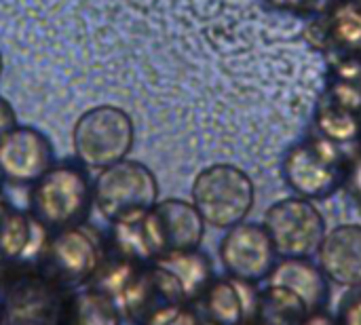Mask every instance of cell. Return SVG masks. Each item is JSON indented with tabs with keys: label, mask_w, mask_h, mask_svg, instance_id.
I'll return each mask as SVG.
<instances>
[{
	"label": "cell",
	"mask_w": 361,
	"mask_h": 325,
	"mask_svg": "<svg viewBox=\"0 0 361 325\" xmlns=\"http://www.w3.org/2000/svg\"><path fill=\"white\" fill-rule=\"evenodd\" d=\"M55 163L51 140L27 125H15L0 140V178L15 184H34Z\"/></svg>",
	"instance_id": "8fae6325"
},
{
	"label": "cell",
	"mask_w": 361,
	"mask_h": 325,
	"mask_svg": "<svg viewBox=\"0 0 361 325\" xmlns=\"http://www.w3.org/2000/svg\"><path fill=\"white\" fill-rule=\"evenodd\" d=\"M123 311L116 298L93 286L66 294L61 325H121Z\"/></svg>",
	"instance_id": "2e32d148"
},
{
	"label": "cell",
	"mask_w": 361,
	"mask_h": 325,
	"mask_svg": "<svg viewBox=\"0 0 361 325\" xmlns=\"http://www.w3.org/2000/svg\"><path fill=\"white\" fill-rule=\"evenodd\" d=\"M93 205V182L78 161L53 163L30 188V214L49 233L82 226Z\"/></svg>",
	"instance_id": "6da1fadb"
},
{
	"label": "cell",
	"mask_w": 361,
	"mask_h": 325,
	"mask_svg": "<svg viewBox=\"0 0 361 325\" xmlns=\"http://www.w3.org/2000/svg\"><path fill=\"white\" fill-rule=\"evenodd\" d=\"M15 125H17V116H15L13 106H11L4 97H0V140H2Z\"/></svg>",
	"instance_id": "603a6c76"
},
{
	"label": "cell",
	"mask_w": 361,
	"mask_h": 325,
	"mask_svg": "<svg viewBox=\"0 0 361 325\" xmlns=\"http://www.w3.org/2000/svg\"><path fill=\"white\" fill-rule=\"evenodd\" d=\"M0 325H2V309H0Z\"/></svg>",
	"instance_id": "83f0119b"
},
{
	"label": "cell",
	"mask_w": 361,
	"mask_h": 325,
	"mask_svg": "<svg viewBox=\"0 0 361 325\" xmlns=\"http://www.w3.org/2000/svg\"><path fill=\"white\" fill-rule=\"evenodd\" d=\"M345 186L349 188V192L353 195V199H357L361 203V154L347 165V178H345Z\"/></svg>",
	"instance_id": "7402d4cb"
},
{
	"label": "cell",
	"mask_w": 361,
	"mask_h": 325,
	"mask_svg": "<svg viewBox=\"0 0 361 325\" xmlns=\"http://www.w3.org/2000/svg\"><path fill=\"white\" fill-rule=\"evenodd\" d=\"M347 165L338 144L330 140L302 142L283 161V176L290 188L309 201L326 199L345 186Z\"/></svg>",
	"instance_id": "52a82bcc"
},
{
	"label": "cell",
	"mask_w": 361,
	"mask_h": 325,
	"mask_svg": "<svg viewBox=\"0 0 361 325\" xmlns=\"http://www.w3.org/2000/svg\"><path fill=\"white\" fill-rule=\"evenodd\" d=\"M157 201V178L140 161L123 159L102 169L93 182V205L110 224L137 222Z\"/></svg>",
	"instance_id": "7a4b0ae2"
},
{
	"label": "cell",
	"mask_w": 361,
	"mask_h": 325,
	"mask_svg": "<svg viewBox=\"0 0 361 325\" xmlns=\"http://www.w3.org/2000/svg\"><path fill=\"white\" fill-rule=\"evenodd\" d=\"M0 76H2V55H0Z\"/></svg>",
	"instance_id": "4316f807"
},
{
	"label": "cell",
	"mask_w": 361,
	"mask_h": 325,
	"mask_svg": "<svg viewBox=\"0 0 361 325\" xmlns=\"http://www.w3.org/2000/svg\"><path fill=\"white\" fill-rule=\"evenodd\" d=\"M49 231H44L30 211L6 207L0 214V264H27L44 245Z\"/></svg>",
	"instance_id": "5bb4252c"
},
{
	"label": "cell",
	"mask_w": 361,
	"mask_h": 325,
	"mask_svg": "<svg viewBox=\"0 0 361 325\" xmlns=\"http://www.w3.org/2000/svg\"><path fill=\"white\" fill-rule=\"evenodd\" d=\"M256 201L250 176L228 163L205 167L192 184V205L203 222L228 231L245 222Z\"/></svg>",
	"instance_id": "277c9868"
},
{
	"label": "cell",
	"mask_w": 361,
	"mask_h": 325,
	"mask_svg": "<svg viewBox=\"0 0 361 325\" xmlns=\"http://www.w3.org/2000/svg\"><path fill=\"white\" fill-rule=\"evenodd\" d=\"M286 286L305 300L311 313L324 311L330 300V279L311 258H279L273 275L267 279Z\"/></svg>",
	"instance_id": "9a60e30c"
},
{
	"label": "cell",
	"mask_w": 361,
	"mask_h": 325,
	"mask_svg": "<svg viewBox=\"0 0 361 325\" xmlns=\"http://www.w3.org/2000/svg\"><path fill=\"white\" fill-rule=\"evenodd\" d=\"M133 140L135 129L131 116L110 104L95 106L80 114L72 131L76 161L99 171L127 159Z\"/></svg>",
	"instance_id": "5b68a950"
},
{
	"label": "cell",
	"mask_w": 361,
	"mask_h": 325,
	"mask_svg": "<svg viewBox=\"0 0 361 325\" xmlns=\"http://www.w3.org/2000/svg\"><path fill=\"white\" fill-rule=\"evenodd\" d=\"M260 286L243 283L237 279H214L203 298V313L209 325H245L256 319Z\"/></svg>",
	"instance_id": "7c38bea8"
},
{
	"label": "cell",
	"mask_w": 361,
	"mask_h": 325,
	"mask_svg": "<svg viewBox=\"0 0 361 325\" xmlns=\"http://www.w3.org/2000/svg\"><path fill=\"white\" fill-rule=\"evenodd\" d=\"M298 325H338V319H336V315H332L324 309V311L309 313Z\"/></svg>",
	"instance_id": "cb8c5ba5"
},
{
	"label": "cell",
	"mask_w": 361,
	"mask_h": 325,
	"mask_svg": "<svg viewBox=\"0 0 361 325\" xmlns=\"http://www.w3.org/2000/svg\"><path fill=\"white\" fill-rule=\"evenodd\" d=\"M279 258H313L328 233L322 211L313 201L292 197L267 209L262 224Z\"/></svg>",
	"instance_id": "ba28073f"
},
{
	"label": "cell",
	"mask_w": 361,
	"mask_h": 325,
	"mask_svg": "<svg viewBox=\"0 0 361 325\" xmlns=\"http://www.w3.org/2000/svg\"><path fill=\"white\" fill-rule=\"evenodd\" d=\"M309 307L286 286L264 281L258 292L256 321L264 325H298L307 315Z\"/></svg>",
	"instance_id": "ac0fdd59"
},
{
	"label": "cell",
	"mask_w": 361,
	"mask_h": 325,
	"mask_svg": "<svg viewBox=\"0 0 361 325\" xmlns=\"http://www.w3.org/2000/svg\"><path fill=\"white\" fill-rule=\"evenodd\" d=\"M245 325H264V324H260V321H256V319H254V321H250V324H245Z\"/></svg>",
	"instance_id": "484cf974"
},
{
	"label": "cell",
	"mask_w": 361,
	"mask_h": 325,
	"mask_svg": "<svg viewBox=\"0 0 361 325\" xmlns=\"http://www.w3.org/2000/svg\"><path fill=\"white\" fill-rule=\"evenodd\" d=\"M11 266L0 288L2 325H61L66 294L32 262Z\"/></svg>",
	"instance_id": "8992f818"
},
{
	"label": "cell",
	"mask_w": 361,
	"mask_h": 325,
	"mask_svg": "<svg viewBox=\"0 0 361 325\" xmlns=\"http://www.w3.org/2000/svg\"><path fill=\"white\" fill-rule=\"evenodd\" d=\"M152 262H159L173 277V281L178 283V288L184 296V302L190 307L203 298V294L216 279L212 260L201 250L171 254V256H165V258H159Z\"/></svg>",
	"instance_id": "e0dca14e"
},
{
	"label": "cell",
	"mask_w": 361,
	"mask_h": 325,
	"mask_svg": "<svg viewBox=\"0 0 361 325\" xmlns=\"http://www.w3.org/2000/svg\"><path fill=\"white\" fill-rule=\"evenodd\" d=\"M220 260L231 279L262 286L273 275L279 254L262 224L241 222L226 231L220 243Z\"/></svg>",
	"instance_id": "30bf717a"
},
{
	"label": "cell",
	"mask_w": 361,
	"mask_h": 325,
	"mask_svg": "<svg viewBox=\"0 0 361 325\" xmlns=\"http://www.w3.org/2000/svg\"><path fill=\"white\" fill-rule=\"evenodd\" d=\"M319 127L326 135V140L334 144L353 142L361 135V118L357 112L347 108L345 104L328 106L319 114Z\"/></svg>",
	"instance_id": "d6986e66"
},
{
	"label": "cell",
	"mask_w": 361,
	"mask_h": 325,
	"mask_svg": "<svg viewBox=\"0 0 361 325\" xmlns=\"http://www.w3.org/2000/svg\"><path fill=\"white\" fill-rule=\"evenodd\" d=\"M142 325H201L190 305H169L154 311Z\"/></svg>",
	"instance_id": "ffe728a7"
},
{
	"label": "cell",
	"mask_w": 361,
	"mask_h": 325,
	"mask_svg": "<svg viewBox=\"0 0 361 325\" xmlns=\"http://www.w3.org/2000/svg\"><path fill=\"white\" fill-rule=\"evenodd\" d=\"M317 264L332 283L361 286V224H341L328 231L317 250Z\"/></svg>",
	"instance_id": "4fadbf2b"
},
{
	"label": "cell",
	"mask_w": 361,
	"mask_h": 325,
	"mask_svg": "<svg viewBox=\"0 0 361 325\" xmlns=\"http://www.w3.org/2000/svg\"><path fill=\"white\" fill-rule=\"evenodd\" d=\"M102 250L85 226L49 233L34 266L63 294L82 290L102 269Z\"/></svg>",
	"instance_id": "3957f363"
},
{
	"label": "cell",
	"mask_w": 361,
	"mask_h": 325,
	"mask_svg": "<svg viewBox=\"0 0 361 325\" xmlns=\"http://www.w3.org/2000/svg\"><path fill=\"white\" fill-rule=\"evenodd\" d=\"M338 325H361V286L347 288L338 313H336Z\"/></svg>",
	"instance_id": "44dd1931"
},
{
	"label": "cell",
	"mask_w": 361,
	"mask_h": 325,
	"mask_svg": "<svg viewBox=\"0 0 361 325\" xmlns=\"http://www.w3.org/2000/svg\"><path fill=\"white\" fill-rule=\"evenodd\" d=\"M142 233L152 260L192 252L201 247L205 237V222L197 207L182 199L157 201L142 218Z\"/></svg>",
	"instance_id": "9c48e42d"
},
{
	"label": "cell",
	"mask_w": 361,
	"mask_h": 325,
	"mask_svg": "<svg viewBox=\"0 0 361 325\" xmlns=\"http://www.w3.org/2000/svg\"><path fill=\"white\" fill-rule=\"evenodd\" d=\"M275 2L281 4V6H302V4H307L311 0H275Z\"/></svg>",
	"instance_id": "d4e9b609"
}]
</instances>
